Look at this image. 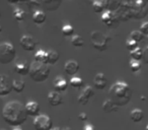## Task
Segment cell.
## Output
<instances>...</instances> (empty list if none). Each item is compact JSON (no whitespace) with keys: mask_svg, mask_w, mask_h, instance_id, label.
Returning <instances> with one entry per match:
<instances>
[{"mask_svg":"<svg viewBox=\"0 0 148 130\" xmlns=\"http://www.w3.org/2000/svg\"><path fill=\"white\" fill-rule=\"evenodd\" d=\"M79 64L78 62L74 61V60H69L65 63L64 65V71H65L66 74L70 75V76H73L74 74H76L79 71Z\"/></svg>","mask_w":148,"mask_h":130,"instance_id":"obj_10","label":"cell"},{"mask_svg":"<svg viewBox=\"0 0 148 130\" xmlns=\"http://www.w3.org/2000/svg\"><path fill=\"white\" fill-rule=\"evenodd\" d=\"M35 61L47 64V52L44 50H39L35 54Z\"/></svg>","mask_w":148,"mask_h":130,"instance_id":"obj_24","label":"cell"},{"mask_svg":"<svg viewBox=\"0 0 148 130\" xmlns=\"http://www.w3.org/2000/svg\"><path fill=\"white\" fill-rule=\"evenodd\" d=\"M82 130H97V129H95V127L92 124H86V125L83 127Z\"/></svg>","mask_w":148,"mask_h":130,"instance_id":"obj_37","label":"cell"},{"mask_svg":"<svg viewBox=\"0 0 148 130\" xmlns=\"http://www.w3.org/2000/svg\"><path fill=\"white\" fill-rule=\"evenodd\" d=\"M48 102L52 107H58L64 103V100L61 94L54 91L48 95Z\"/></svg>","mask_w":148,"mask_h":130,"instance_id":"obj_13","label":"cell"},{"mask_svg":"<svg viewBox=\"0 0 148 130\" xmlns=\"http://www.w3.org/2000/svg\"><path fill=\"white\" fill-rule=\"evenodd\" d=\"M45 8L49 11H56L60 7L62 0H42Z\"/></svg>","mask_w":148,"mask_h":130,"instance_id":"obj_18","label":"cell"},{"mask_svg":"<svg viewBox=\"0 0 148 130\" xmlns=\"http://www.w3.org/2000/svg\"><path fill=\"white\" fill-rule=\"evenodd\" d=\"M34 128L35 130H52L53 121L47 115H39L34 120Z\"/></svg>","mask_w":148,"mask_h":130,"instance_id":"obj_6","label":"cell"},{"mask_svg":"<svg viewBox=\"0 0 148 130\" xmlns=\"http://www.w3.org/2000/svg\"><path fill=\"white\" fill-rule=\"evenodd\" d=\"M0 17H1V12H0Z\"/></svg>","mask_w":148,"mask_h":130,"instance_id":"obj_45","label":"cell"},{"mask_svg":"<svg viewBox=\"0 0 148 130\" xmlns=\"http://www.w3.org/2000/svg\"><path fill=\"white\" fill-rule=\"evenodd\" d=\"M9 3H12V4H14V3H18V2H21V1H29V0H7Z\"/></svg>","mask_w":148,"mask_h":130,"instance_id":"obj_38","label":"cell"},{"mask_svg":"<svg viewBox=\"0 0 148 130\" xmlns=\"http://www.w3.org/2000/svg\"><path fill=\"white\" fill-rule=\"evenodd\" d=\"M25 111H27V116H31V117H38L40 115V105L37 102H29V103L25 104Z\"/></svg>","mask_w":148,"mask_h":130,"instance_id":"obj_12","label":"cell"},{"mask_svg":"<svg viewBox=\"0 0 148 130\" xmlns=\"http://www.w3.org/2000/svg\"><path fill=\"white\" fill-rule=\"evenodd\" d=\"M130 56H131L132 60L140 61V60L143 59V50H142L141 48L138 47L137 49H135L134 51L130 52Z\"/></svg>","mask_w":148,"mask_h":130,"instance_id":"obj_25","label":"cell"},{"mask_svg":"<svg viewBox=\"0 0 148 130\" xmlns=\"http://www.w3.org/2000/svg\"><path fill=\"white\" fill-rule=\"evenodd\" d=\"M62 34H63L65 37H73V34H74V29L73 27L69 25H66L62 28Z\"/></svg>","mask_w":148,"mask_h":130,"instance_id":"obj_31","label":"cell"},{"mask_svg":"<svg viewBox=\"0 0 148 130\" xmlns=\"http://www.w3.org/2000/svg\"><path fill=\"white\" fill-rule=\"evenodd\" d=\"M101 1L103 2L106 10L113 11V12H116L122 4L121 0H101Z\"/></svg>","mask_w":148,"mask_h":130,"instance_id":"obj_16","label":"cell"},{"mask_svg":"<svg viewBox=\"0 0 148 130\" xmlns=\"http://www.w3.org/2000/svg\"><path fill=\"white\" fill-rule=\"evenodd\" d=\"M126 48H127L130 52H132L138 48V43L135 41H133V40H131V39H128L127 42H126Z\"/></svg>","mask_w":148,"mask_h":130,"instance_id":"obj_33","label":"cell"},{"mask_svg":"<svg viewBox=\"0 0 148 130\" xmlns=\"http://www.w3.org/2000/svg\"><path fill=\"white\" fill-rule=\"evenodd\" d=\"M71 44L74 46V47H76V48L83 47V45H84V40H83V38L81 37V36L74 35L73 37H72Z\"/></svg>","mask_w":148,"mask_h":130,"instance_id":"obj_26","label":"cell"},{"mask_svg":"<svg viewBox=\"0 0 148 130\" xmlns=\"http://www.w3.org/2000/svg\"><path fill=\"white\" fill-rule=\"evenodd\" d=\"M145 130H148V124L146 125V127H145Z\"/></svg>","mask_w":148,"mask_h":130,"instance_id":"obj_42","label":"cell"},{"mask_svg":"<svg viewBox=\"0 0 148 130\" xmlns=\"http://www.w3.org/2000/svg\"><path fill=\"white\" fill-rule=\"evenodd\" d=\"M144 37H145V36H144L140 31H133L131 33V35H130V39L137 42V43H140V42L143 41Z\"/></svg>","mask_w":148,"mask_h":130,"instance_id":"obj_30","label":"cell"},{"mask_svg":"<svg viewBox=\"0 0 148 130\" xmlns=\"http://www.w3.org/2000/svg\"><path fill=\"white\" fill-rule=\"evenodd\" d=\"M60 56H59V53L54 50H50V51L47 52V64H56L59 60Z\"/></svg>","mask_w":148,"mask_h":130,"instance_id":"obj_21","label":"cell"},{"mask_svg":"<svg viewBox=\"0 0 148 130\" xmlns=\"http://www.w3.org/2000/svg\"><path fill=\"white\" fill-rule=\"evenodd\" d=\"M107 85H108V78L103 73L101 72L97 73L95 76V78H93V85H95V87L97 89H99V91L105 89Z\"/></svg>","mask_w":148,"mask_h":130,"instance_id":"obj_14","label":"cell"},{"mask_svg":"<svg viewBox=\"0 0 148 130\" xmlns=\"http://www.w3.org/2000/svg\"><path fill=\"white\" fill-rule=\"evenodd\" d=\"M133 91L128 83L124 81H117L115 83L109 91V98L112 102L116 104L118 107H124L128 105L131 101Z\"/></svg>","mask_w":148,"mask_h":130,"instance_id":"obj_2","label":"cell"},{"mask_svg":"<svg viewBox=\"0 0 148 130\" xmlns=\"http://www.w3.org/2000/svg\"><path fill=\"white\" fill-rule=\"evenodd\" d=\"M140 32L144 36H147L148 37V21H145V23H142L141 27H140Z\"/></svg>","mask_w":148,"mask_h":130,"instance_id":"obj_34","label":"cell"},{"mask_svg":"<svg viewBox=\"0 0 148 130\" xmlns=\"http://www.w3.org/2000/svg\"><path fill=\"white\" fill-rule=\"evenodd\" d=\"M70 85H71V87H73L74 89H80V87H82L83 85H84V83H83L82 78H80V77L73 76L70 79Z\"/></svg>","mask_w":148,"mask_h":130,"instance_id":"obj_27","label":"cell"},{"mask_svg":"<svg viewBox=\"0 0 148 130\" xmlns=\"http://www.w3.org/2000/svg\"><path fill=\"white\" fill-rule=\"evenodd\" d=\"M12 130H23V129H21V127H14V128H13Z\"/></svg>","mask_w":148,"mask_h":130,"instance_id":"obj_41","label":"cell"},{"mask_svg":"<svg viewBox=\"0 0 148 130\" xmlns=\"http://www.w3.org/2000/svg\"><path fill=\"white\" fill-rule=\"evenodd\" d=\"M19 45H21V47L23 48L25 51L32 52L37 47V41H36L32 36L25 35L21 38V40H19Z\"/></svg>","mask_w":148,"mask_h":130,"instance_id":"obj_8","label":"cell"},{"mask_svg":"<svg viewBox=\"0 0 148 130\" xmlns=\"http://www.w3.org/2000/svg\"><path fill=\"white\" fill-rule=\"evenodd\" d=\"M91 45L95 50L99 52H103L109 48V44L111 41V38L109 36L105 35L99 31H95L90 35Z\"/></svg>","mask_w":148,"mask_h":130,"instance_id":"obj_4","label":"cell"},{"mask_svg":"<svg viewBox=\"0 0 148 130\" xmlns=\"http://www.w3.org/2000/svg\"><path fill=\"white\" fill-rule=\"evenodd\" d=\"M46 14L45 12H43V11L41 10H37L34 12L33 14V21L35 23H37V25H42V23H44L46 21Z\"/></svg>","mask_w":148,"mask_h":130,"instance_id":"obj_22","label":"cell"},{"mask_svg":"<svg viewBox=\"0 0 148 130\" xmlns=\"http://www.w3.org/2000/svg\"><path fill=\"white\" fill-rule=\"evenodd\" d=\"M2 130H4V129H2Z\"/></svg>","mask_w":148,"mask_h":130,"instance_id":"obj_47","label":"cell"},{"mask_svg":"<svg viewBox=\"0 0 148 130\" xmlns=\"http://www.w3.org/2000/svg\"><path fill=\"white\" fill-rule=\"evenodd\" d=\"M25 107L18 101H10L2 110V118L6 124L11 127H21L27 120Z\"/></svg>","mask_w":148,"mask_h":130,"instance_id":"obj_1","label":"cell"},{"mask_svg":"<svg viewBox=\"0 0 148 130\" xmlns=\"http://www.w3.org/2000/svg\"><path fill=\"white\" fill-rule=\"evenodd\" d=\"M144 118V112L140 109H134L130 113V119L134 122V123H139L143 120Z\"/></svg>","mask_w":148,"mask_h":130,"instance_id":"obj_20","label":"cell"},{"mask_svg":"<svg viewBox=\"0 0 148 130\" xmlns=\"http://www.w3.org/2000/svg\"><path fill=\"white\" fill-rule=\"evenodd\" d=\"M147 43H148V37H147Z\"/></svg>","mask_w":148,"mask_h":130,"instance_id":"obj_46","label":"cell"},{"mask_svg":"<svg viewBox=\"0 0 148 130\" xmlns=\"http://www.w3.org/2000/svg\"><path fill=\"white\" fill-rule=\"evenodd\" d=\"M130 69H131V71L134 73L139 72L140 69H141V64H140V62L135 61V60H131V61H130Z\"/></svg>","mask_w":148,"mask_h":130,"instance_id":"obj_32","label":"cell"},{"mask_svg":"<svg viewBox=\"0 0 148 130\" xmlns=\"http://www.w3.org/2000/svg\"><path fill=\"white\" fill-rule=\"evenodd\" d=\"M50 72H51V69L49 65L46 63L34 61L29 66V76L37 83L47 80L50 76Z\"/></svg>","mask_w":148,"mask_h":130,"instance_id":"obj_3","label":"cell"},{"mask_svg":"<svg viewBox=\"0 0 148 130\" xmlns=\"http://www.w3.org/2000/svg\"><path fill=\"white\" fill-rule=\"evenodd\" d=\"M92 9L95 13H103L105 12V6H103V2L101 0H95L92 3Z\"/></svg>","mask_w":148,"mask_h":130,"instance_id":"obj_29","label":"cell"},{"mask_svg":"<svg viewBox=\"0 0 148 130\" xmlns=\"http://www.w3.org/2000/svg\"><path fill=\"white\" fill-rule=\"evenodd\" d=\"M16 51L10 43H2L0 44V63L1 64H9L15 59Z\"/></svg>","mask_w":148,"mask_h":130,"instance_id":"obj_5","label":"cell"},{"mask_svg":"<svg viewBox=\"0 0 148 130\" xmlns=\"http://www.w3.org/2000/svg\"><path fill=\"white\" fill-rule=\"evenodd\" d=\"M101 21L105 23L107 27H113L115 23H117L118 19L116 17L115 12L113 11H110V10H106L105 12L101 14Z\"/></svg>","mask_w":148,"mask_h":130,"instance_id":"obj_11","label":"cell"},{"mask_svg":"<svg viewBox=\"0 0 148 130\" xmlns=\"http://www.w3.org/2000/svg\"><path fill=\"white\" fill-rule=\"evenodd\" d=\"M52 130H62V129L60 127H53L52 128Z\"/></svg>","mask_w":148,"mask_h":130,"instance_id":"obj_39","label":"cell"},{"mask_svg":"<svg viewBox=\"0 0 148 130\" xmlns=\"http://www.w3.org/2000/svg\"><path fill=\"white\" fill-rule=\"evenodd\" d=\"M29 65L27 61H17L16 64H15V71L16 73H18L19 75H27L29 74Z\"/></svg>","mask_w":148,"mask_h":130,"instance_id":"obj_17","label":"cell"},{"mask_svg":"<svg viewBox=\"0 0 148 130\" xmlns=\"http://www.w3.org/2000/svg\"><path fill=\"white\" fill-rule=\"evenodd\" d=\"M62 130H72L70 127H65V128H62Z\"/></svg>","mask_w":148,"mask_h":130,"instance_id":"obj_40","label":"cell"},{"mask_svg":"<svg viewBox=\"0 0 148 130\" xmlns=\"http://www.w3.org/2000/svg\"><path fill=\"white\" fill-rule=\"evenodd\" d=\"M93 96H95V91H93V89L91 87H85L84 89L82 91V93H81V95L78 97V99H77V102H78V104H80V105L82 106H85L87 103L89 102V100H90V98H92Z\"/></svg>","mask_w":148,"mask_h":130,"instance_id":"obj_9","label":"cell"},{"mask_svg":"<svg viewBox=\"0 0 148 130\" xmlns=\"http://www.w3.org/2000/svg\"><path fill=\"white\" fill-rule=\"evenodd\" d=\"M25 11L23 10L21 8H19V7H17V8H15L14 10H13V17H14V19H16L17 21H25Z\"/></svg>","mask_w":148,"mask_h":130,"instance_id":"obj_28","label":"cell"},{"mask_svg":"<svg viewBox=\"0 0 148 130\" xmlns=\"http://www.w3.org/2000/svg\"><path fill=\"white\" fill-rule=\"evenodd\" d=\"M143 62L145 64H148V46L143 49Z\"/></svg>","mask_w":148,"mask_h":130,"instance_id":"obj_35","label":"cell"},{"mask_svg":"<svg viewBox=\"0 0 148 130\" xmlns=\"http://www.w3.org/2000/svg\"><path fill=\"white\" fill-rule=\"evenodd\" d=\"M78 119L80 120L81 122H86L87 120H88V117H87V115L84 112H82V113H80L78 115Z\"/></svg>","mask_w":148,"mask_h":130,"instance_id":"obj_36","label":"cell"},{"mask_svg":"<svg viewBox=\"0 0 148 130\" xmlns=\"http://www.w3.org/2000/svg\"><path fill=\"white\" fill-rule=\"evenodd\" d=\"M144 1H145V2H146V1H148V0H144Z\"/></svg>","mask_w":148,"mask_h":130,"instance_id":"obj_44","label":"cell"},{"mask_svg":"<svg viewBox=\"0 0 148 130\" xmlns=\"http://www.w3.org/2000/svg\"><path fill=\"white\" fill-rule=\"evenodd\" d=\"M1 31H2V28L0 27V33H1Z\"/></svg>","mask_w":148,"mask_h":130,"instance_id":"obj_43","label":"cell"},{"mask_svg":"<svg viewBox=\"0 0 148 130\" xmlns=\"http://www.w3.org/2000/svg\"><path fill=\"white\" fill-rule=\"evenodd\" d=\"M103 111L106 112V113H116V112H118V110H119V107H118L117 105H116L114 102H112L111 100H106L105 102L103 103Z\"/></svg>","mask_w":148,"mask_h":130,"instance_id":"obj_19","label":"cell"},{"mask_svg":"<svg viewBox=\"0 0 148 130\" xmlns=\"http://www.w3.org/2000/svg\"><path fill=\"white\" fill-rule=\"evenodd\" d=\"M12 91V80L7 75L0 74V97H6Z\"/></svg>","mask_w":148,"mask_h":130,"instance_id":"obj_7","label":"cell"},{"mask_svg":"<svg viewBox=\"0 0 148 130\" xmlns=\"http://www.w3.org/2000/svg\"><path fill=\"white\" fill-rule=\"evenodd\" d=\"M54 89H55V91L57 93H64L66 91V89H68V83L65 78L61 76H58L54 79Z\"/></svg>","mask_w":148,"mask_h":130,"instance_id":"obj_15","label":"cell"},{"mask_svg":"<svg viewBox=\"0 0 148 130\" xmlns=\"http://www.w3.org/2000/svg\"><path fill=\"white\" fill-rule=\"evenodd\" d=\"M25 89V81L21 80V79H14L12 80V91H14L17 94H21Z\"/></svg>","mask_w":148,"mask_h":130,"instance_id":"obj_23","label":"cell"}]
</instances>
